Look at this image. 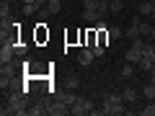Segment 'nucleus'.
<instances>
[{
  "mask_svg": "<svg viewBox=\"0 0 155 116\" xmlns=\"http://www.w3.org/2000/svg\"><path fill=\"white\" fill-rule=\"evenodd\" d=\"M91 111H93V101H91V98H83V95H78V101L72 103L70 114H75V116H85V114H91Z\"/></svg>",
  "mask_w": 155,
  "mask_h": 116,
  "instance_id": "nucleus-1",
  "label": "nucleus"
},
{
  "mask_svg": "<svg viewBox=\"0 0 155 116\" xmlns=\"http://www.w3.org/2000/svg\"><path fill=\"white\" fill-rule=\"evenodd\" d=\"M104 114L106 116H122V114H127V103L124 101H104Z\"/></svg>",
  "mask_w": 155,
  "mask_h": 116,
  "instance_id": "nucleus-2",
  "label": "nucleus"
},
{
  "mask_svg": "<svg viewBox=\"0 0 155 116\" xmlns=\"http://www.w3.org/2000/svg\"><path fill=\"white\" fill-rule=\"evenodd\" d=\"M93 60H96V54H93V47H80V52H78V62H80L83 67H88Z\"/></svg>",
  "mask_w": 155,
  "mask_h": 116,
  "instance_id": "nucleus-3",
  "label": "nucleus"
},
{
  "mask_svg": "<svg viewBox=\"0 0 155 116\" xmlns=\"http://www.w3.org/2000/svg\"><path fill=\"white\" fill-rule=\"evenodd\" d=\"M49 114L52 116H65V114H70V106H67L65 101L54 98V101H52V106H49Z\"/></svg>",
  "mask_w": 155,
  "mask_h": 116,
  "instance_id": "nucleus-4",
  "label": "nucleus"
},
{
  "mask_svg": "<svg viewBox=\"0 0 155 116\" xmlns=\"http://www.w3.org/2000/svg\"><path fill=\"white\" fill-rule=\"evenodd\" d=\"M62 11V0H49L47 3V8H41V16H57V13Z\"/></svg>",
  "mask_w": 155,
  "mask_h": 116,
  "instance_id": "nucleus-5",
  "label": "nucleus"
},
{
  "mask_svg": "<svg viewBox=\"0 0 155 116\" xmlns=\"http://www.w3.org/2000/svg\"><path fill=\"white\" fill-rule=\"evenodd\" d=\"M16 60H13V62H5V65H0V77H11V80H13V77H16Z\"/></svg>",
  "mask_w": 155,
  "mask_h": 116,
  "instance_id": "nucleus-6",
  "label": "nucleus"
},
{
  "mask_svg": "<svg viewBox=\"0 0 155 116\" xmlns=\"http://www.w3.org/2000/svg\"><path fill=\"white\" fill-rule=\"evenodd\" d=\"M83 21L85 23H98V21H104V18H101V13L93 11V8H83Z\"/></svg>",
  "mask_w": 155,
  "mask_h": 116,
  "instance_id": "nucleus-7",
  "label": "nucleus"
},
{
  "mask_svg": "<svg viewBox=\"0 0 155 116\" xmlns=\"http://www.w3.org/2000/svg\"><path fill=\"white\" fill-rule=\"evenodd\" d=\"M49 106L52 103H44V101H41V103H34L31 108H28V114L31 116H44V114H49Z\"/></svg>",
  "mask_w": 155,
  "mask_h": 116,
  "instance_id": "nucleus-8",
  "label": "nucleus"
},
{
  "mask_svg": "<svg viewBox=\"0 0 155 116\" xmlns=\"http://www.w3.org/2000/svg\"><path fill=\"white\" fill-rule=\"evenodd\" d=\"M122 98H124V103H137L140 101V93L134 88H124L122 90Z\"/></svg>",
  "mask_w": 155,
  "mask_h": 116,
  "instance_id": "nucleus-9",
  "label": "nucleus"
},
{
  "mask_svg": "<svg viewBox=\"0 0 155 116\" xmlns=\"http://www.w3.org/2000/svg\"><path fill=\"white\" fill-rule=\"evenodd\" d=\"M124 39H127V41H137V39H142V34H140V26H132V23H129V28L124 31Z\"/></svg>",
  "mask_w": 155,
  "mask_h": 116,
  "instance_id": "nucleus-10",
  "label": "nucleus"
},
{
  "mask_svg": "<svg viewBox=\"0 0 155 116\" xmlns=\"http://www.w3.org/2000/svg\"><path fill=\"white\" fill-rule=\"evenodd\" d=\"M155 5L150 3V0H140V16H153Z\"/></svg>",
  "mask_w": 155,
  "mask_h": 116,
  "instance_id": "nucleus-11",
  "label": "nucleus"
},
{
  "mask_svg": "<svg viewBox=\"0 0 155 116\" xmlns=\"http://www.w3.org/2000/svg\"><path fill=\"white\" fill-rule=\"evenodd\" d=\"M142 95L147 101H155V83H147V85H142Z\"/></svg>",
  "mask_w": 155,
  "mask_h": 116,
  "instance_id": "nucleus-12",
  "label": "nucleus"
},
{
  "mask_svg": "<svg viewBox=\"0 0 155 116\" xmlns=\"http://www.w3.org/2000/svg\"><path fill=\"white\" fill-rule=\"evenodd\" d=\"M140 34H142V39H150V34H153V23L142 21V23H140Z\"/></svg>",
  "mask_w": 155,
  "mask_h": 116,
  "instance_id": "nucleus-13",
  "label": "nucleus"
},
{
  "mask_svg": "<svg viewBox=\"0 0 155 116\" xmlns=\"http://www.w3.org/2000/svg\"><path fill=\"white\" fill-rule=\"evenodd\" d=\"M0 18H11V0L0 3Z\"/></svg>",
  "mask_w": 155,
  "mask_h": 116,
  "instance_id": "nucleus-14",
  "label": "nucleus"
},
{
  "mask_svg": "<svg viewBox=\"0 0 155 116\" xmlns=\"http://www.w3.org/2000/svg\"><path fill=\"white\" fill-rule=\"evenodd\" d=\"M44 39H49V31L44 28V23H39L36 26V41H44Z\"/></svg>",
  "mask_w": 155,
  "mask_h": 116,
  "instance_id": "nucleus-15",
  "label": "nucleus"
},
{
  "mask_svg": "<svg viewBox=\"0 0 155 116\" xmlns=\"http://www.w3.org/2000/svg\"><path fill=\"white\" fill-rule=\"evenodd\" d=\"M122 11H124V0H111V13H114V16H119Z\"/></svg>",
  "mask_w": 155,
  "mask_h": 116,
  "instance_id": "nucleus-16",
  "label": "nucleus"
},
{
  "mask_svg": "<svg viewBox=\"0 0 155 116\" xmlns=\"http://www.w3.org/2000/svg\"><path fill=\"white\" fill-rule=\"evenodd\" d=\"M140 114H142V116H155V101H147V106L140 108Z\"/></svg>",
  "mask_w": 155,
  "mask_h": 116,
  "instance_id": "nucleus-17",
  "label": "nucleus"
},
{
  "mask_svg": "<svg viewBox=\"0 0 155 116\" xmlns=\"http://www.w3.org/2000/svg\"><path fill=\"white\" fill-rule=\"evenodd\" d=\"M109 36L111 39H124V31L119 26H109Z\"/></svg>",
  "mask_w": 155,
  "mask_h": 116,
  "instance_id": "nucleus-18",
  "label": "nucleus"
},
{
  "mask_svg": "<svg viewBox=\"0 0 155 116\" xmlns=\"http://www.w3.org/2000/svg\"><path fill=\"white\" fill-rule=\"evenodd\" d=\"M132 75H134V65H132V62H127V65L122 67V77L127 80V77H132Z\"/></svg>",
  "mask_w": 155,
  "mask_h": 116,
  "instance_id": "nucleus-19",
  "label": "nucleus"
},
{
  "mask_svg": "<svg viewBox=\"0 0 155 116\" xmlns=\"http://www.w3.org/2000/svg\"><path fill=\"white\" fill-rule=\"evenodd\" d=\"M67 90H75L78 88V85H80V80H78V75H70V77H67Z\"/></svg>",
  "mask_w": 155,
  "mask_h": 116,
  "instance_id": "nucleus-20",
  "label": "nucleus"
},
{
  "mask_svg": "<svg viewBox=\"0 0 155 116\" xmlns=\"http://www.w3.org/2000/svg\"><path fill=\"white\" fill-rule=\"evenodd\" d=\"M13 49H16V57H18V60H21V57H26V52H28V47H26V44H21V41H18V44L13 47Z\"/></svg>",
  "mask_w": 155,
  "mask_h": 116,
  "instance_id": "nucleus-21",
  "label": "nucleus"
},
{
  "mask_svg": "<svg viewBox=\"0 0 155 116\" xmlns=\"http://www.w3.org/2000/svg\"><path fill=\"white\" fill-rule=\"evenodd\" d=\"M98 3H101V0H83V5L85 8H93V11H98Z\"/></svg>",
  "mask_w": 155,
  "mask_h": 116,
  "instance_id": "nucleus-22",
  "label": "nucleus"
},
{
  "mask_svg": "<svg viewBox=\"0 0 155 116\" xmlns=\"http://www.w3.org/2000/svg\"><path fill=\"white\" fill-rule=\"evenodd\" d=\"M93 54H96V57H104V54H106V47L96 44V47H93Z\"/></svg>",
  "mask_w": 155,
  "mask_h": 116,
  "instance_id": "nucleus-23",
  "label": "nucleus"
},
{
  "mask_svg": "<svg viewBox=\"0 0 155 116\" xmlns=\"http://www.w3.org/2000/svg\"><path fill=\"white\" fill-rule=\"evenodd\" d=\"M47 3H49V0H36V5H39V11H41V8H47Z\"/></svg>",
  "mask_w": 155,
  "mask_h": 116,
  "instance_id": "nucleus-24",
  "label": "nucleus"
},
{
  "mask_svg": "<svg viewBox=\"0 0 155 116\" xmlns=\"http://www.w3.org/2000/svg\"><path fill=\"white\" fill-rule=\"evenodd\" d=\"M147 75H150V83H155V70H150Z\"/></svg>",
  "mask_w": 155,
  "mask_h": 116,
  "instance_id": "nucleus-25",
  "label": "nucleus"
},
{
  "mask_svg": "<svg viewBox=\"0 0 155 116\" xmlns=\"http://www.w3.org/2000/svg\"><path fill=\"white\" fill-rule=\"evenodd\" d=\"M150 21H153V23H155V11H153V16H150Z\"/></svg>",
  "mask_w": 155,
  "mask_h": 116,
  "instance_id": "nucleus-26",
  "label": "nucleus"
},
{
  "mask_svg": "<svg viewBox=\"0 0 155 116\" xmlns=\"http://www.w3.org/2000/svg\"><path fill=\"white\" fill-rule=\"evenodd\" d=\"M150 3H153V5H155V0H150Z\"/></svg>",
  "mask_w": 155,
  "mask_h": 116,
  "instance_id": "nucleus-27",
  "label": "nucleus"
},
{
  "mask_svg": "<svg viewBox=\"0 0 155 116\" xmlns=\"http://www.w3.org/2000/svg\"><path fill=\"white\" fill-rule=\"evenodd\" d=\"M134 3H140V0H134Z\"/></svg>",
  "mask_w": 155,
  "mask_h": 116,
  "instance_id": "nucleus-28",
  "label": "nucleus"
}]
</instances>
